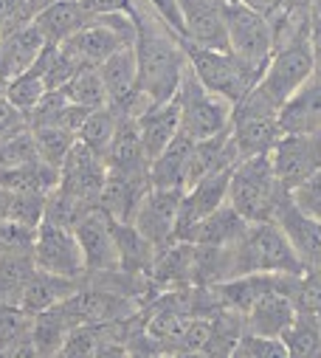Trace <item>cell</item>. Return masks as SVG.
Masks as SVG:
<instances>
[{
    "label": "cell",
    "instance_id": "obj_1",
    "mask_svg": "<svg viewBox=\"0 0 321 358\" xmlns=\"http://www.w3.org/2000/svg\"><path fill=\"white\" fill-rule=\"evenodd\" d=\"M135 9V62H138V85L149 96L152 105H164L178 96V87L184 82V73L189 68L184 40L155 17L141 0H133Z\"/></svg>",
    "mask_w": 321,
    "mask_h": 358
},
{
    "label": "cell",
    "instance_id": "obj_2",
    "mask_svg": "<svg viewBox=\"0 0 321 358\" xmlns=\"http://www.w3.org/2000/svg\"><path fill=\"white\" fill-rule=\"evenodd\" d=\"M290 192L279 184L274 172L271 155H254L243 158L231 169L228 181V206L248 223H268L274 220L279 203Z\"/></svg>",
    "mask_w": 321,
    "mask_h": 358
},
{
    "label": "cell",
    "instance_id": "obj_3",
    "mask_svg": "<svg viewBox=\"0 0 321 358\" xmlns=\"http://www.w3.org/2000/svg\"><path fill=\"white\" fill-rule=\"evenodd\" d=\"M231 251V271L234 277L246 274H304V265L296 257L293 245L288 243L285 231L268 220V223H248L243 240Z\"/></svg>",
    "mask_w": 321,
    "mask_h": 358
},
{
    "label": "cell",
    "instance_id": "obj_4",
    "mask_svg": "<svg viewBox=\"0 0 321 358\" xmlns=\"http://www.w3.org/2000/svg\"><path fill=\"white\" fill-rule=\"evenodd\" d=\"M223 20H225V40L228 54L243 65V71L257 85L274 57V29L271 20L237 0L223 3Z\"/></svg>",
    "mask_w": 321,
    "mask_h": 358
},
{
    "label": "cell",
    "instance_id": "obj_5",
    "mask_svg": "<svg viewBox=\"0 0 321 358\" xmlns=\"http://www.w3.org/2000/svg\"><path fill=\"white\" fill-rule=\"evenodd\" d=\"M315 68V57L310 51V43L307 37L304 40H296V43H288L282 48L274 51L262 79L254 85V91L268 102L274 105L276 110H282L293 96L299 87L310 79Z\"/></svg>",
    "mask_w": 321,
    "mask_h": 358
},
{
    "label": "cell",
    "instance_id": "obj_6",
    "mask_svg": "<svg viewBox=\"0 0 321 358\" xmlns=\"http://www.w3.org/2000/svg\"><path fill=\"white\" fill-rule=\"evenodd\" d=\"M175 99L181 108V133H186L192 141H206L231 130V105L206 91L189 68Z\"/></svg>",
    "mask_w": 321,
    "mask_h": 358
},
{
    "label": "cell",
    "instance_id": "obj_7",
    "mask_svg": "<svg viewBox=\"0 0 321 358\" xmlns=\"http://www.w3.org/2000/svg\"><path fill=\"white\" fill-rule=\"evenodd\" d=\"M184 51H186V62H189V71L195 73V79L214 96L225 99L231 108L254 87L251 76L228 51L203 48V45H192V43H184Z\"/></svg>",
    "mask_w": 321,
    "mask_h": 358
},
{
    "label": "cell",
    "instance_id": "obj_8",
    "mask_svg": "<svg viewBox=\"0 0 321 358\" xmlns=\"http://www.w3.org/2000/svg\"><path fill=\"white\" fill-rule=\"evenodd\" d=\"M31 257L40 271L68 277V280H85V259H82V248L76 243L73 229L43 220L34 234Z\"/></svg>",
    "mask_w": 321,
    "mask_h": 358
},
{
    "label": "cell",
    "instance_id": "obj_9",
    "mask_svg": "<svg viewBox=\"0 0 321 358\" xmlns=\"http://www.w3.org/2000/svg\"><path fill=\"white\" fill-rule=\"evenodd\" d=\"M271 164L279 184L293 192L321 169V136L318 133H285L271 150Z\"/></svg>",
    "mask_w": 321,
    "mask_h": 358
},
{
    "label": "cell",
    "instance_id": "obj_10",
    "mask_svg": "<svg viewBox=\"0 0 321 358\" xmlns=\"http://www.w3.org/2000/svg\"><path fill=\"white\" fill-rule=\"evenodd\" d=\"M105 178H107L105 161L96 152H91L85 144L76 141L59 166L57 189L65 192L68 198H73L76 203H82L85 209H94V206H99Z\"/></svg>",
    "mask_w": 321,
    "mask_h": 358
},
{
    "label": "cell",
    "instance_id": "obj_11",
    "mask_svg": "<svg viewBox=\"0 0 321 358\" xmlns=\"http://www.w3.org/2000/svg\"><path fill=\"white\" fill-rule=\"evenodd\" d=\"M76 243L82 248L85 259V274H105V271H119V248H116V231L113 220L99 209H88L79 223L73 226Z\"/></svg>",
    "mask_w": 321,
    "mask_h": 358
},
{
    "label": "cell",
    "instance_id": "obj_12",
    "mask_svg": "<svg viewBox=\"0 0 321 358\" xmlns=\"http://www.w3.org/2000/svg\"><path fill=\"white\" fill-rule=\"evenodd\" d=\"M181 189H155L149 187L135 209L133 226L144 240H149L155 248H164L175 240L178 226V209H181Z\"/></svg>",
    "mask_w": 321,
    "mask_h": 358
},
{
    "label": "cell",
    "instance_id": "obj_13",
    "mask_svg": "<svg viewBox=\"0 0 321 358\" xmlns=\"http://www.w3.org/2000/svg\"><path fill=\"white\" fill-rule=\"evenodd\" d=\"M228 181H231V169L214 172L200 178L197 184L184 189L181 209H178V226H175V240H184L203 217L217 212L228 201Z\"/></svg>",
    "mask_w": 321,
    "mask_h": 358
},
{
    "label": "cell",
    "instance_id": "obj_14",
    "mask_svg": "<svg viewBox=\"0 0 321 358\" xmlns=\"http://www.w3.org/2000/svg\"><path fill=\"white\" fill-rule=\"evenodd\" d=\"M274 223L285 231L288 243L293 245L296 257L304 265V271H321V220L296 209V203L288 195L279 203V209L274 215Z\"/></svg>",
    "mask_w": 321,
    "mask_h": 358
},
{
    "label": "cell",
    "instance_id": "obj_15",
    "mask_svg": "<svg viewBox=\"0 0 321 358\" xmlns=\"http://www.w3.org/2000/svg\"><path fill=\"white\" fill-rule=\"evenodd\" d=\"M178 3H181L184 26H186L184 43L228 51L223 0H178Z\"/></svg>",
    "mask_w": 321,
    "mask_h": 358
},
{
    "label": "cell",
    "instance_id": "obj_16",
    "mask_svg": "<svg viewBox=\"0 0 321 358\" xmlns=\"http://www.w3.org/2000/svg\"><path fill=\"white\" fill-rule=\"evenodd\" d=\"M105 166H107V172H116V175L135 178V181L149 184V158L144 152L135 119H130V116L119 119V130H116L113 144H110V150L105 155Z\"/></svg>",
    "mask_w": 321,
    "mask_h": 358
},
{
    "label": "cell",
    "instance_id": "obj_17",
    "mask_svg": "<svg viewBox=\"0 0 321 358\" xmlns=\"http://www.w3.org/2000/svg\"><path fill=\"white\" fill-rule=\"evenodd\" d=\"M43 48H45V37L34 23L0 34V91H3L9 79L29 71Z\"/></svg>",
    "mask_w": 321,
    "mask_h": 358
},
{
    "label": "cell",
    "instance_id": "obj_18",
    "mask_svg": "<svg viewBox=\"0 0 321 358\" xmlns=\"http://www.w3.org/2000/svg\"><path fill=\"white\" fill-rule=\"evenodd\" d=\"M279 127H282V133H315V130H321V65L313 68L310 79L279 110Z\"/></svg>",
    "mask_w": 321,
    "mask_h": 358
},
{
    "label": "cell",
    "instance_id": "obj_19",
    "mask_svg": "<svg viewBox=\"0 0 321 358\" xmlns=\"http://www.w3.org/2000/svg\"><path fill=\"white\" fill-rule=\"evenodd\" d=\"M192 265H195V245L184 240H172L170 245L158 248L147 280L158 294L170 288H186L192 285Z\"/></svg>",
    "mask_w": 321,
    "mask_h": 358
},
{
    "label": "cell",
    "instance_id": "obj_20",
    "mask_svg": "<svg viewBox=\"0 0 321 358\" xmlns=\"http://www.w3.org/2000/svg\"><path fill=\"white\" fill-rule=\"evenodd\" d=\"M296 313L299 310L288 294L271 291L243 316V324H246V333H251V336L282 338L288 333V327L296 322Z\"/></svg>",
    "mask_w": 321,
    "mask_h": 358
},
{
    "label": "cell",
    "instance_id": "obj_21",
    "mask_svg": "<svg viewBox=\"0 0 321 358\" xmlns=\"http://www.w3.org/2000/svg\"><path fill=\"white\" fill-rule=\"evenodd\" d=\"M135 127H138L144 152H147V158L152 164L160 152H164L172 144V138L181 133V108H178V99L164 102V105H152L147 113H141L135 119Z\"/></svg>",
    "mask_w": 321,
    "mask_h": 358
},
{
    "label": "cell",
    "instance_id": "obj_22",
    "mask_svg": "<svg viewBox=\"0 0 321 358\" xmlns=\"http://www.w3.org/2000/svg\"><path fill=\"white\" fill-rule=\"evenodd\" d=\"M195 141L186 133H178L172 144L149 164V187L155 189H189V166H192Z\"/></svg>",
    "mask_w": 321,
    "mask_h": 358
},
{
    "label": "cell",
    "instance_id": "obj_23",
    "mask_svg": "<svg viewBox=\"0 0 321 358\" xmlns=\"http://www.w3.org/2000/svg\"><path fill=\"white\" fill-rule=\"evenodd\" d=\"M246 229H248V220H243L228 203H223L217 212H211L209 217H203L184 237V243L209 245V248H234L239 240H243Z\"/></svg>",
    "mask_w": 321,
    "mask_h": 358
},
{
    "label": "cell",
    "instance_id": "obj_24",
    "mask_svg": "<svg viewBox=\"0 0 321 358\" xmlns=\"http://www.w3.org/2000/svg\"><path fill=\"white\" fill-rule=\"evenodd\" d=\"M94 17L82 9L79 0H51V3L34 17V26L51 45H62L70 40L79 29H85Z\"/></svg>",
    "mask_w": 321,
    "mask_h": 358
},
{
    "label": "cell",
    "instance_id": "obj_25",
    "mask_svg": "<svg viewBox=\"0 0 321 358\" xmlns=\"http://www.w3.org/2000/svg\"><path fill=\"white\" fill-rule=\"evenodd\" d=\"M79 288H82V280H68V277H57V274H48V271H40L34 268V274L29 277L26 288H23V296H20V308L31 316L65 302L68 296H73Z\"/></svg>",
    "mask_w": 321,
    "mask_h": 358
},
{
    "label": "cell",
    "instance_id": "obj_26",
    "mask_svg": "<svg viewBox=\"0 0 321 358\" xmlns=\"http://www.w3.org/2000/svg\"><path fill=\"white\" fill-rule=\"evenodd\" d=\"M147 189H149V184H144V181L107 172L102 195H99V209L116 223H133L135 209H138V203H141Z\"/></svg>",
    "mask_w": 321,
    "mask_h": 358
},
{
    "label": "cell",
    "instance_id": "obj_27",
    "mask_svg": "<svg viewBox=\"0 0 321 358\" xmlns=\"http://www.w3.org/2000/svg\"><path fill=\"white\" fill-rule=\"evenodd\" d=\"M113 231H116V248H119V271L127 277H147L158 248L149 240H144L133 223L113 220Z\"/></svg>",
    "mask_w": 321,
    "mask_h": 358
},
{
    "label": "cell",
    "instance_id": "obj_28",
    "mask_svg": "<svg viewBox=\"0 0 321 358\" xmlns=\"http://www.w3.org/2000/svg\"><path fill=\"white\" fill-rule=\"evenodd\" d=\"M59 184V169L45 164V161H29L20 166H6L0 169V187L9 192H40L51 195Z\"/></svg>",
    "mask_w": 321,
    "mask_h": 358
},
{
    "label": "cell",
    "instance_id": "obj_29",
    "mask_svg": "<svg viewBox=\"0 0 321 358\" xmlns=\"http://www.w3.org/2000/svg\"><path fill=\"white\" fill-rule=\"evenodd\" d=\"M70 330H73V327H70V322L65 319V313L59 310V305H54V308L37 313V316H34V324H31V344H34L37 355H40V358H51V355L62 347V341L68 338Z\"/></svg>",
    "mask_w": 321,
    "mask_h": 358
},
{
    "label": "cell",
    "instance_id": "obj_30",
    "mask_svg": "<svg viewBox=\"0 0 321 358\" xmlns=\"http://www.w3.org/2000/svg\"><path fill=\"white\" fill-rule=\"evenodd\" d=\"M119 119L121 116L110 105L107 108H99V110H91L88 119H85V124L79 127V133H76V141L85 144L91 152H96L105 161V155H107V150L113 144V136L119 130Z\"/></svg>",
    "mask_w": 321,
    "mask_h": 358
},
{
    "label": "cell",
    "instance_id": "obj_31",
    "mask_svg": "<svg viewBox=\"0 0 321 358\" xmlns=\"http://www.w3.org/2000/svg\"><path fill=\"white\" fill-rule=\"evenodd\" d=\"M288 358H321V319L296 313V322L282 336Z\"/></svg>",
    "mask_w": 321,
    "mask_h": 358
},
{
    "label": "cell",
    "instance_id": "obj_32",
    "mask_svg": "<svg viewBox=\"0 0 321 358\" xmlns=\"http://www.w3.org/2000/svg\"><path fill=\"white\" fill-rule=\"evenodd\" d=\"M62 94L68 96V102L88 108V110L107 108V94H105V82H102L99 68H79L76 76L62 87Z\"/></svg>",
    "mask_w": 321,
    "mask_h": 358
},
{
    "label": "cell",
    "instance_id": "obj_33",
    "mask_svg": "<svg viewBox=\"0 0 321 358\" xmlns=\"http://www.w3.org/2000/svg\"><path fill=\"white\" fill-rule=\"evenodd\" d=\"M34 257L20 254V257H3L0 259V305H20L23 288L29 277L34 274Z\"/></svg>",
    "mask_w": 321,
    "mask_h": 358
},
{
    "label": "cell",
    "instance_id": "obj_34",
    "mask_svg": "<svg viewBox=\"0 0 321 358\" xmlns=\"http://www.w3.org/2000/svg\"><path fill=\"white\" fill-rule=\"evenodd\" d=\"M45 82H43V76L34 71V68H29V71H23L20 76H15V79H9L6 85H3V96L26 116L43 96H45Z\"/></svg>",
    "mask_w": 321,
    "mask_h": 358
},
{
    "label": "cell",
    "instance_id": "obj_35",
    "mask_svg": "<svg viewBox=\"0 0 321 358\" xmlns=\"http://www.w3.org/2000/svg\"><path fill=\"white\" fill-rule=\"evenodd\" d=\"M31 138H34V147H37L40 161H45V164H51L57 169L62 166L65 155L76 144V136L70 130H62V127H34L31 130Z\"/></svg>",
    "mask_w": 321,
    "mask_h": 358
},
{
    "label": "cell",
    "instance_id": "obj_36",
    "mask_svg": "<svg viewBox=\"0 0 321 358\" xmlns=\"http://www.w3.org/2000/svg\"><path fill=\"white\" fill-rule=\"evenodd\" d=\"M34 316L20 305H0V350H9L17 341L31 338Z\"/></svg>",
    "mask_w": 321,
    "mask_h": 358
},
{
    "label": "cell",
    "instance_id": "obj_37",
    "mask_svg": "<svg viewBox=\"0 0 321 358\" xmlns=\"http://www.w3.org/2000/svg\"><path fill=\"white\" fill-rule=\"evenodd\" d=\"M45 198L48 195H40V192H12L6 223H17V226L37 231V226L45 220Z\"/></svg>",
    "mask_w": 321,
    "mask_h": 358
},
{
    "label": "cell",
    "instance_id": "obj_38",
    "mask_svg": "<svg viewBox=\"0 0 321 358\" xmlns=\"http://www.w3.org/2000/svg\"><path fill=\"white\" fill-rule=\"evenodd\" d=\"M37 147H34V138H31V130H20L15 136H6L0 138V169L6 166H20V164H29V161H37Z\"/></svg>",
    "mask_w": 321,
    "mask_h": 358
},
{
    "label": "cell",
    "instance_id": "obj_39",
    "mask_svg": "<svg viewBox=\"0 0 321 358\" xmlns=\"http://www.w3.org/2000/svg\"><path fill=\"white\" fill-rule=\"evenodd\" d=\"M96 344H99V327L96 324L76 327L68 333V338L62 341V347L51 358H94Z\"/></svg>",
    "mask_w": 321,
    "mask_h": 358
},
{
    "label": "cell",
    "instance_id": "obj_40",
    "mask_svg": "<svg viewBox=\"0 0 321 358\" xmlns=\"http://www.w3.org/2000/svg\"><path fill=\"white\" fill-rule=\"evenodd\" d=\"M293 305L299 313H310V316L321 319V271H304L299 277Z\"/></svg>",
    "mask_w": 321,
    "mask_h": 358
},
{
    "label": "cell",
    "instance_id": "obj_41",
    "mask_svg": "<svg viewBox=\"0 0 321 358\" xmlns=\"http://www.w3.org/2000/svg\"><path fill=\"white\" fill-rule=\"evenodd\" d=\"M231 358H288V350L282 338H262V336L243 333Z\"/></svg>",
    "mask_w": 321,
    "mask_h": 358
},
{
    "label": "cell",
    "instance_id": "obj_42",
    "mask_svg": "<svg viewBox=\"0 0 321 358\" xmlns=\"http://www.w3.org/2000/svg\"><path fill=\"white\" fill-rule=\"evenodd\" d=\"M290 201H293L296 209H301L304 215L321 220V169H318L313 178H307L301 187H296V189L290 192Z\"/></svg>",
    "mask_w": 321,
    "mask_h": 358
},
{
    "label": "cell",
    "instance_id": "obj_43",
    "mask_svg": "<svg viewBox=\"0 0 321 358\" xmlns=\"http://www.w3.org/2000/svg\"><path fill=\"white\" fill-rule=\"evenodd\" d=\"M141 3H144L155 17L164 20V23L184 40L186 26H184V15H181V3H178V0H141Z\"/></svg>",
    "mask_w": 321,
    "mask_h": 358
},
{
    "label": "cell",
    "instance_id": "obj_44",
    "mask_svg": "<svg viewBox=\"0 0 321 358\" xmlns=\"http://www.w3.org/2000/svg\"><path fill=\"white\" fill-rule=\"evenodd\" d=\"M26 116L3 96V91H0V138H6V136H15L20 130H26Z\"/></svg>",
    "mask_w": 321,
    "mask_h": 358
},
{
    "label": "cell",
    "instance_id": "obj_45",
    "mask_svg": "<svg viewBox=\"0 0 321 358\" xmlns=\"http://www.w3.org/2000/svg\"><path fill=\"white\" fill-rule=\"evenodd\" d=\"M82 9L91 17H105V15H133L135 3L133 0H79Z\"/></svg>",
    "mask_w": 321,
    "mask_h": 358
},
{
    "label": "cell",
    "instance_id": "obj_46",
    "mask_svg": "<svg viewBox=\"0 0 321 358\" xmlns=\"http://www.w3.org/2000/svg\"><path fill=\"white\" fill-rule=\"evenodd\" d=\"M307 43H310V51H313V57H315V65H321V15H313V17H310Z\"/></svg>",
    "mask_w": 321,
    "mask_h": 358
},
{
    "label": "cell",
    "instance_id": "obj_47",
    "mask_svg": "<svg viewBox=\"0 0 321 358\" xmlns=\"http://www.w3.org/2000/svg\"><path fill=\"white\" fill-rule=\"evenodd\" d=\"M237 3H243V6H248V9H254V12L265 15V17H271V15H276L282 9L285 0H237Z\"/></svg>",
    "mask_w": 321,
    "mask_h": 358
},
{
    "label": "cell",
    "instance_id": "obj_48",
    "mask_svg": "<svg viewBox=\"0 0 321 358\" xmlns=\"http://www.w3.org/2000/svg\"><path fill=\"white\" fill-rule=\"evenodd\" d=\"M0 358H40V355H37L31 338H26V341H17L9 350H0Z\"/></svg>",
    "mask_w": 321,
    "mask_h": 358
},
{
    "label": "cell",
    "instance_id": "obj_49",
    "mask_svg": "<svg viewBox=\"0 0 321 358\" xmlns=\"http://www.w3.org/2000/svg\"><path fill=\"white\" fill-rule=\"evenodd\" d=\"M9 206H12V192L0 187V223L9 220Z\"/></svg>",
    "mask_w": 321,
    "mask_h": 358
},
{
    "label": "cell",
    "instance_id": "obj_50",
    "mask_svg": "<svg viewBox=\"0 0 321 358\" xmlns=\"http://www.w3.org/2000/svg\"><path fill=\"white\" fill-rule=\"evenodd\" d=\"M313 15H321V0H313Z\"/></svg>",
    "mask_w": 321,
    "mask_h": 358
},
{
    "label": "cell",
    "instance_id": "obj_51",
    "mask_svg": "<svg viewBox=\"0 0 321 358\" xmlns=\"http://www.w3.org/2000/svg\"><path fill=\"white\" fill-rule=\"evenodd\" d=\"M315 133H318V136H321V130H315Z\"/></svg>",
    "mask_w": 321,
    "mask_h": 358
},
{
    "label": "cell",
    "instance_id": "obj_52",
    "mask_svg": "<svg viewBox=\"0 0 321 358\" xmlns=\"http://www.w3.org/2000/svg\"><path fill=\"white\" fill-rule=\"evenodd\" d=\"M223 3H225V0H223Z\"/></svg>",
    "mask_w": 321,
    "mask_h": 358
}]
</instances>
